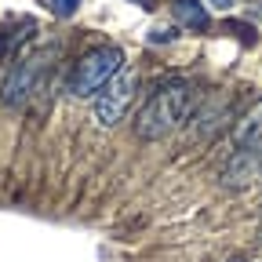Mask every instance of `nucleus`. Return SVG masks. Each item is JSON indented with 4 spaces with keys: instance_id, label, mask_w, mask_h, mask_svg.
<instances>
[{
    "instance_id": "nucleus-7",
    "label": "nucleus",
    "mask_w": 262,
    "mask_h": 262,
    "mask_svg": "<svg viewBox=\"0 0 262 262\" xmlns=\"http://www.w3.org/2000/svg\"><path fill=\"white\" fill-rule=\"evenodd\" d=\"M48 8H51L58 18H70V15L80 8V0H48Z\"/></svg>"
},
{
    "instance_id": "nucleus-9",
    "label": "nucleus",
    "mask_w": 262,
    "mask_h": 262,
    "mask_svg": "<svg viewBox=\"0 0 262 262\" xmlns=\"http://www.w3.org/2000/svg\"><path fill=\"white\" fill-rule=\"evenodd\" d=\"M208 4H215V8H229L233 0H208Z\"/></svg>"
},
{
    "instance_id": "nucleus-1",
    "label": "nucleus",
    "mask_w": 262,
    "mask_h": 262,
    "mask_svg": "<svg viewBox=\"0 0 262 262\" xmlns=\"http://www.w3.org/2000/svg\"><path fill=\"white\" fill-rule=\"evenodd\" d=\"M189 110H193V88L186 80L164 84V88H157L142 102V110L135 117V135L157 142L164 135H171V131L189 117Z\"/></svg>"
},
{
    "instance_id": "nucleus-10",
    "label": "nucleus",
    "mask_w": 262,
    "mask_h": 262,
    "mask_svg": "<svg viewBox=\"0 0 262 262\" xmlns=\"http://www.w3.org/2000/svg\"><path fill=\"white\" fill-rule=\"evenodd\" d=\"M135 4H142V0H135Z\"/></svg>"
},
{
    "instance_id": "nucleus-2",
    "label": "nucleus",
    "mask_w": 262,
    "mask_h": 262,
    "mask_svg": "<svg viewBox=\"0 0 262 262\" xmlns=\"http://www.w3.org/2000/svg\"><path fill=\"white\" fill-rule=\"evenodd\" d=\"M120 70H124L120 48H95V51H88V55L77 62V70H73V77H70V95L91 98V95L102 91Z\"/></svg>"
},
{
    "instance_id": "nucleus-5",
    "label": "nucleus",
    "mask_w": 262,
    "mask_h": 262,
    "mask_svg": "<svg viewBox=\"0 0 262 262\" xmlns=\"http://www.w3.org/2000/svg\"><path fill=\"white\" fill-rule=\"evenodd\" d=\"M258 175H262V142L241 146V149L233 153V160L226 164V171H222L226 186H248V182H255Z\"/></svg>"
},
{
    "instance_id": "nucleus-6",
    "label": "nucleus",
    "mask_w": 262,
    "mask_h": 262,
    "mask_svg": "<svg viewBox=\"0 0 262 262\" xmlns=\"http://www.w3.org/2000/svg\"><path fill=\"white\" fill-rule=\"evenodd\" d=\"M171 15H175V22L182 26V29H208L211 26V15H208V8L201 4V0H175L171 4Z\"/></svg>"
},
{
    "instance_id": "nucleus-3",
    "label": "nucleus",
    "mask_w": 262,
    "mask_h": 262,
    "mask_svg": "<svg viewBox=\"0 0 262 262\" xmlns=\"http://www.w3.org/2000/svg\"><path fill=\"white\" fill-rule=\"evenodd\" d=\"M48 58H55V48H44V51H33V55L18 58L11 70H8L4 84H0V102L11 106V110L26 106L29 98H33V91L40 88V80H44Z\"/></svg>"
},
{
    "instance_id": "nucleus-8",
    "label": "nucleus",
    "mask_w": 262,
    "mask_h": 262,
    "mask_svg": "<svg viewBox=\"0 0 262 262\" xmlns=\"http://www.w3.org/2000/svg\"><path fill=\"white\" fill-rule=\"evenodd\" d=\"M175 37H179V33H175V26H153V29H149V40H153V44L175 40Z\"/></svg>"
},
{
    "instance_id": "nucleus-4",
    "label": "nucleus",
    "mask_w": 262,
    "mask_h": 262,
    "mask_svg": "<svg viewBox=\"0 0 262 262\" xmlns=\"http://www.w3.org/2000/svg\"><path fill=\"white\" fill-rule=\"evenodd\" d=\"M135 88H139V77L131 70H120L102 91L95 95V120H98V127H113L127 113L131 98H135Z\"/></svg>"
}]
</instances>
